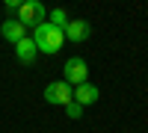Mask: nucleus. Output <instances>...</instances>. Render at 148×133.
<instances>
[{
    "instance_id": "39448f33",
    "label": "nucleus",
    "mask_w": 148,
    "mask_h": 133,
    "mask_svg": "<svg viewBox=\"0 0 148 133\" xmlns=\"http://www.w3.org/2000/svg\"><path fill=\"white\" fill-rule=\"evenodd\" d=\"M62 33H65V39H68V42L80 44V42H86V39L92 35V24H89V21H83V18H77V21H68Z\"/></svg>"
},
{
    "instance_id": "1a4fd4ad",
    "label": "nucleus",
    "mask_w": 148,
    "mask_h": 133,
    "mask_svg": "<svg viewBox=\"0 0 148 133\" xmlns=\"http://www.w3.org/2000/svg\"><path fill=\"white\" fill-rule=\"evenodd\" d=\"M47 24H53V27L65 30V24H68V15H65V9H51V15H47Z\"/></svg>"
},
{
    "instance_id": "f257e3e1",
    "label": "nucleus",
    "mask_w": 148,
    "mask_h": 133,
    "mask_svg": "<svg viewBox=\"0 0 148 133\" xmlns=\"http://www.w3.org/2000/svg\"><path fill=\"white\" fill-rule=\"evenodd\" d=\"M33 42H36V47H39L42 53H56L59 47H62V42H65V33L59 30V27H53V24H39L36 27V33H33Z\"/></svg>"
},
{
    "instance_id": "6e6552de",
    "label": "nucleus",
    "mask_w": 148,
    "mask_h": 133,
    "mask_svg": "<svg viewBox=\"0 0 148 133\" xmlns=\"http://www.w3.org/2000/svg\"><path fill=\"white\" fill-rule=\"evenodd\" d=\"M98 98H101V92H98V86H92V83H80V86H74V101H77L80 106L95 104Z\"/></svg>"
},
{
    "instance_id": "423d86ee",
    "label": "nucleus",
    "mask_w": 148,
    "mask_h": 133,
    "mask_svg": "<svg viewBox=\"0 0 148 133\" xmlns=\"http://www.w3.org/2000/svg\"><path fill=\"white\" fill-rule=\"evenodd\" d=\"M36 53H39V47H36V42L30 39V35L15 44V56H18L21 65H33V62H36Z\"/></svg>"
},
{
    "instance_id": "9b49d317",
    "label": "nucleus",
    "mask_w": 148,
    "mask_h": 133,
    "mask_svg": "<svg viewBox=\"0 0 148 133\" xmlns=\"http://www.w3.org/2000/svg\"><path fill=\"white\" fill-rule=\"evenodd\" d=\"M21 3H24V0H3V6H6L9 12H15V9H18Z\"/></svg>"
},
{
    "instance_id": "20e7f679",
    "label": "nucleus",
    "mask_w": 148,
    "mask_h": 133,
    "mask_svg": "<svg viewBox=\"0 0 148 133\" xmlns=\"http://www.w3.org/2000/svg\"><path fill=\"white\" fill-rule=\"evenodd\" d=\"M45 101L47 104H71L74 101V92L65 80H53V83H47V89H45Z\"/></svg>"
},
{
    "instance_id": "9d476101",
    "label": "nucleus",
    "mask_w": 148,
    "mask_h": 133,
    "mask_svg": "<svg viewBox=\"0 0 148 133\" xmlns=\"http://www.w3.org/2000/svg\"><path fill=\"white\" fill-rule=\"evenodd\" d=\"M65 115H68V118H80V115H83V106H80L77 101H71V104H65Z\"/></svg>"
},
{
    "instance_id": "0eeeda50",
    "label": "nucleus",
    "mask_w": 148,
    "mask_h": 133,
    "mask_svg": "<svg viewBox=\"0 0 148 133\" xmlns=\"http://www.w3.org/2000/svg\"><path fill=\"white\" fill-rule=\"evenodd\" d=\"M0 33H3V39H6V42H12V44H18L21 39H27V27H24L21 21H15V18L3 21V27H0Z\"/></svg>"
},
{
    "instance_id": "7ed1b4c3",
    "label": "nucleus",
    "mask_w": 148,
    "mask_h": 133,
    "mask_svg": "<svg viewBox=\"0 0 148 133\" xmlns=\"http://www.w3.org/2000/svg\"><path fill=\"white\" fill-rule=\"evenodd\" d=\"M65 83L68 86H80V83H89V65L83 62L80 56H71L65 62Z\"/></svg>"
},
{
    "instance_id": "f03ea898",
    "label": "nucleus",
    "mask_w": 148,
    "mask_h": 133,
    "mask_svg": "<svg viewBox=\"0 0 148 133\" xmlns=\"http://www.w3.org/2000/svg\"><path fill=\"white\" fill-rule=\"evenodd\" d=\"M12 15H15V21H21L24 27H39V24H45V18H47V9H45L42 0H24Z\"/></svg>"
}]
</instances>
